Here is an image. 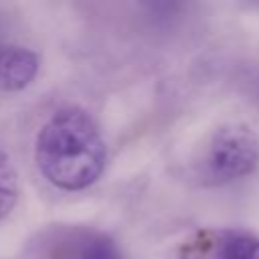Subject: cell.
I'll return each instance as SVG.
<instances>
[{
    "instance_id": "cell-1",
    "label": "cell",
    "mask_w": 259,
    "mask_h": 259,
    "mask_svg": "<svg viewBox=\"0 0 259 259\" xmlns=\"http://www.w3.org/2000/svg\"><path fill=\"white\" fill-rule=\"evenodd\" d=\"M34 158L51 184L83 190L101 176L107 152L91 115L79 107H67L40 127Z\"/></svg>"
},
{
    "instance_id": "cell-2",
    "label": "cell",
    "mask_w": 259,
    "mask_h": 259,
    "mask_svg": "<svg viewBox=\"0 0 259 259\" xmlns=\"http://www.w3.org/2000/svg\"><path fill=\"white\" fill-rule=\"evenodd\" d=\"M259 164V138L245 123H229L219 127L204 154L202 178L210 184H227L249 176Z\"/></svg>"
},
{
    "instance_id": "cell-3",
    "label": "cell",
    "mask_w": 259,
    "mask_h": 259,
    "mask_svg": "<svg viewBox=\"0 0 259 259\" xmlns=\"http://www.w3.org/2000/svg\"><path fill=\"white\" fill-rule=\"evenodd\" d=\"M38 71V59L32 51L0 45V91H20L32 83Z\"/></svg>"
},
{
    "instance_id": "cell-4",
    "label": "cell",
    "mask_w": 259,
    "mask_h": 259,
    "mask_svg": "<svg viewBox=\"0 0 259 259\" xmlns=\"http://www.w3.org/2000/svg\"><path fill=\"white\" fill-rule=\"evenodd\" d=\"M202 259H259V237L223 231L202 243Z\"/></svg>"
},
{
    "instance_id": "cell-5",
    "label": "cell",
    "mask_w": 259,
    "mask_h": 259,
    "mask_svg": "<svg viewBox=\"0 0 259 259\" xmlns=\"http://www.w3.org/2000/svg\"><path fill=\"white\" fill-rule=\"evenodd\" d=\"M63 259H121V251L101 233H81Z\"/></svg>"
},
{
    "instance_id": "cell-6",
    "label": "cell",
    "mask_w": 259,
    "mask_h": 259,
    "mask_svg": "<svg viewBox=\"0 0 259 259\" xmlns=\"http://www.w3.org/2000/svg\"><path fill=\"white\" fill-rule=\"evenodd\" d=\"M18 198V180L16 170L10 162V156H6L0 150V219L8 217L14 208Z\"/></svg>"
},
{
    "instance_id": "cell-7",
    "label": "cell",
    "mask_w": 259,
    "mask_h": 259,
    "mask_svg": "<svg viewBox=\"0 0 259 259\" xmlns=\"http://www.w3.org/2000/svg\"><path fill=\"white\" fill-rule=\"evenodd\" d=\"M257 99H259V91H257Z\"/></svg>"
}]
</instances>
